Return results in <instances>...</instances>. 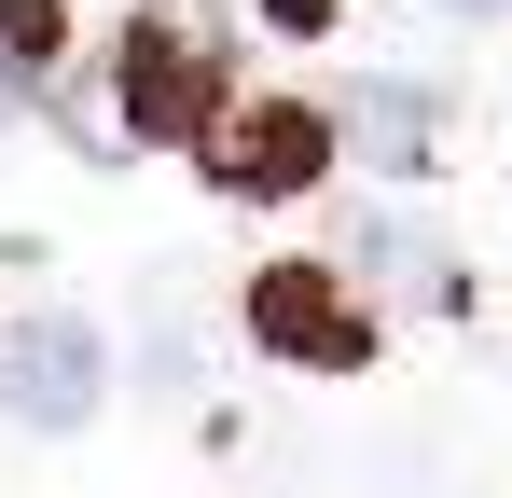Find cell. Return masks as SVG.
<instances>
[{"mask_svg":"<svg viewBox=\"0 0 512 498\" xmlns=\"http://www.w3.org/2000/svg\"><path fill=\"white\" fill-rule=\"evenodd\" d=\"M236 111V70H222V14L208 0H139L125 28H111V139H139V153H194L208 125Z\"/></svg>","mask_w":512,"mask_h":498,"instance_id":"cell-1","label":"cell"},{"mask_svg":"<svg viewBox=\"0 0 512 498\" xmlns=\"http://www.w3.org/2000/svg\"><path fill=\"white\" fill-rule=\"evenodd\" d=\"M194 153H208V180H222L236 208H291V194H319V180H333L346 125L319 111V97H277V83H263V97H236V111L194 139Z\"/></svg>","mask_w":512,"mask_h":498,"instance_id":"cell-2","label":"cell"},{"mask_svg":"<svg viewBox=\"0 0 512 498\" xmlns=\"http://www.w3.org/2000/svg\"><path fill=\"white\" fill-rule=\"evenodd\" d=\"M111 402V332L84 305H28V319H0V415L14 429H84Z\"/></svg>","mask_w":512,"mask_h":498,"instance_id":"cell-3","label":"cell"},{"mask_svg":"<svg viewBox=\"0 0 512 498\" xmlns=\"http://www.w3.org/2000/svg\"><path fill=\"white\" fill-rule=\"evenodd\" d=\"M250 346L291 374H360L374 360V291L346 263H263L250 277Z\"/></svg>","mask_w":512,"mask_h":498,"instance_id":"cell-4","label":"cell"},{"mask_svg":"<svg viewBox=\"0 0 512 498\" xmlns=\"http://www.w3.org/2000/svg\"><path fill=\"white\" fill-rule=\"evenodd\" d=\"M333 263L374 291V305H457V249L429 236V222H402V208H360Z\"/></svg>","mask_w":512,"mask_h":498,"instance_id":"cell-5","label":"cell"},{"mask_svg":"<svg viewBox=\"0 0 512 498\" xmlns=\"http://www.w3.org/2000/svg\"><path fill=\"white\" fill-rule=\"evenodd\" d=\"M333 125H346V153H374V166H416V153H429V97H416V83H388V70L360 83Z\"/></svg>","mask_w":512,"mask_h":498,"instance_id":"cell-6","label":"cell"},{"mask_svg":"<svg viewBox=\"0 0 512 498\" xmlns=\"http://www.w3.org/2000/svg\"><path fill=\"white\" fill-rule=\"evenodd\" d=\"M319 14H333V0H277V28H319Z\"/></svg>","mask_w":512,"mask_h":498,"instance_id":"cell-7","label":"cell"},{"mask_svg":"<svg viewBox=\"0 0 512 498\" xmlns=\"http://www.w3.org/2000/svg\"><path fill=\"white\" fill-rule=\"evenodd\" d=\"M14 83H28V70H14V56H0V125H14Z\"/></svg>","mask_w":512,"mask_h":498,"instance_id":"cell-8","label":"cell"},{"mask_svg":"<svg viewBox=\"0 0 512 498\" xmlns=\"http://www.w3.org/2000/svg\"><path fill=\"white\" fill-rule=\"evenodd\" d=\"M443 14H512V0H443Z\"/></svg>","mask_w":512,"mask_h":498,"instance_id":"cell-9","label":"cell"}]
</instances>
